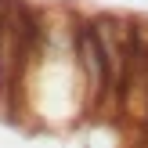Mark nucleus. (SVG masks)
<instances>
[{"label":"nucleus","mask_w":148,"mask_h":148,"mask_svg":"<svg viewBox=\"0 0 148 148\" xmlns=\"http://www.w3.org/2000/svg\"><path fill=\"white\" fill-rule=\"evenodd\" d=\"M72 62H76V72H79V87H83L87 112H101L105 105H112L116 101L112 76H108L105 54H101V47H98V36H94V29H90V18H79V25H76Z\"/></svg>","instance_id":"nucleus-1"}]
</instances>
